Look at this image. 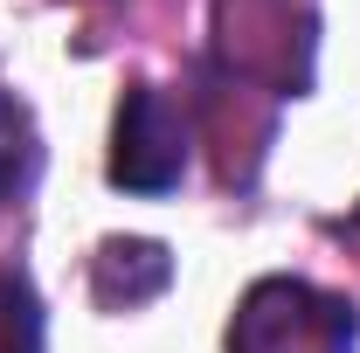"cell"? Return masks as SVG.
I'll use <instances>...</instances> for the list:
<instances>
[{"instance_id": "5b68a950", "label": "cell", "mask_w": 360, "mask_h": 353, "mask_svg": "<svg viewBox=\"0 0 360 353\" xmlns=\"http://www.w3.org/2000/svg\"><path fill=\"white\" fill-rule=\"evenodd\" d=\"M35 180H42V132H35V111H28L14 90H0V215L21 208V201L35 194Z\"/></svg>"}, {"instance_id": "6da1fadb", "label": "cell", "mask_w": 360, "mask_h": 353, "mask_svg": "<svg viewBox=\"0 0 360 353\" xmlns=\"http://www.w3.org/2000/svg\"><path fill=\"white\" fill-rule=\"evenodd\" d=\"M360 312L305 277H257L229 319V353H354Z\"/></svg>"}, {"instance_id": "3957f363", "label": "cell", "mask_w": 360, "mask_h": 353, "mask_svg": "<svg viewBox=\"0 0 360 353\" xmlns=\"http://www.w3.org/2000/svg\"><path fill=\"white\" fill-rule=\"evenodd\" d=\"M187 111L160 84H132L111 118V187L125 194H167L187 174Z\"/></svg>"}, {"instance_id": "8992f818", "label": "cell", "mask_w": 360, "mask_h": 353, "mask_svg": "<svg viewBox=\"0 0 360 353\" xmlns=\"http://www.w3.org/2000/svg\"><path fill=\"white\" fill-rule=\"evenodd\" d=\"M0 353H42V298L21 264H0Z\"/></svg>"}, {"instance_id": "7a4b0ae2", "label": "cell", "mask_w": 360, "mask_h": 353, "mask_svg": "<svg viewBox=\"0 0 360 353\" xmlns=\"http://www.w3.org/2000/svg\"><path fill=\"white\" fill-rule=\"evenodd\" d=\"M215 42L222 63L250 84L305 90L312 77V14L305 0H215Z\"/></svg>"}, {"instance_id": "277c9868", "label": "cell", "mask_w": 360, "mask_h": 353, "mask_svg": "<svg viewBox=\"0 0 360 353\" xmlns=\"http://www.w3.org/2000/svg\"><path fill=\"white\" fill-rule=\"evenodd\" d=\"M167 284H174V257L146 236H111L97 250V264H90V291H97L104 312H132L146 298H160Z\"/></svg>"}]
</instances>
